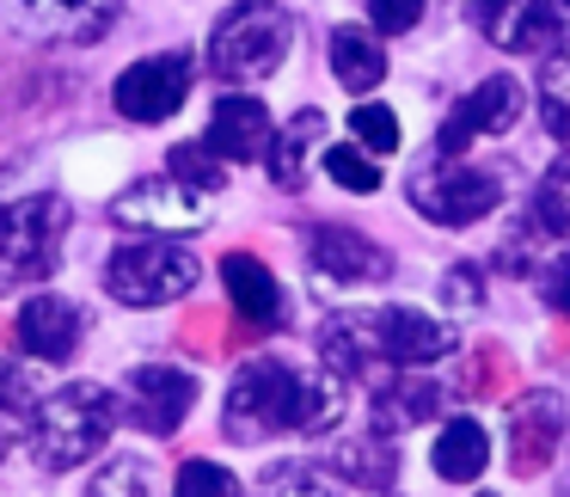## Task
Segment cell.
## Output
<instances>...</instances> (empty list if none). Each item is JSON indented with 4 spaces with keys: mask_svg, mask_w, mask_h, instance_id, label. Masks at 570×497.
Here are the masks:
<instances>
[{
    "mask_svg": "<svg viewBox=\"0 0 570 497\" xmlns=\"http://www.w3.org/2000/svg\"><path fill=\"white\" fill-rule=\"evenodd\" d=\"M558 430H564V406H558V393H528L515 406V418H509V436H515V467L533 472L552 460V442Z\"/></svg>",
    "mask_w": 570,
    "mask_h": 497,
    "instance_id": "19",
    "label": "cell"
},
{
    "mask_svg": "<svg viewBox=\"0 0 570 497\" xmlns=\"http://www.w3.org/2000/svg\"><path fill=\"white\" fill-rule=\"evenodd\" d=\"M111 222L136 227V234H154V240L197 234V227L215 222V191L190 185V178H173V173H154V178H136V185L117 191Z\"/></svg>",
    "mask_w": 570,
    "mask_h": 497,
    "instance_id": "7",
    "label": "cell"
},
{
    "mask_svg": "<svg viewBox=\"0 0 570 497\" xmlns=\"http://www.w3.org/2000/svg\"><path fill=\"white\" fill-rule=\"evenodd\" d=\"M111 430H117V393L99 381L56 387V393H43L38 406L26 411V423H19L26 448L38 455V467H50V472L87 467L92 455H105Z\"/></svg>",
    "mask_w": 570,
    "mask_h": 497,
    "instance_id": "3",
    "label": "cell"
},
{
    "mask_svg": "<svg viewBox=\"0 0 570 497\" xmlns=\"http://www.w3.org/2000/svg\"><path fill=\"white\" fill-rule=\"evenodd\" d=\"M307 264L320 276H332V283H386L393 276V259H386L381 240L356 234V227H313L307 240Z\"/></svg>",
    "mask_w": 570,
    "mask_h": 497,
    "instance_id": "14",
    "label": "cell"
},
{
    "mask_svg": "<svg viewBox=\"0 0 570 497\" xmlns=\"http://www.w3.org/2000/svg\"><path fill=\"white\" fill-rule=\"evenodd\" d=\"M344 418V387L320 362H288V357H252L227 381L222 399V430L227 442L258 448L276 436H320Z\"/></svg>",
    "mask_w": 570,
    "mask_h": 497,
    "instance_id": "1",
    "label": "cell"
},
{
    "mask_svg": "<svg viewBox=\"0 0 570 497\" xmlns=\"http://www.w3.org/2000/svg\"><path fill=\"white\" fill-rule=\"evenodd\" d=\"M117 7L124 0H0V19L38 43H87L117 19Z\"/></svg>",
    "mask_w": 570,
    "mask_h": 497,
    "instance_id": "12",
    "label": "cell"
},
{
    "mask_svg": "<svg viewBox=\"0 0 570 497\" xmlns=\"http://www.w3.org/2000/svg\"><path fill=\"white\" fill-rule=\"evenodd\" d=\"M430 467H435V479H448V485H472L491 467V436H484V423L479 418H448L442 436H435V448H430Z\"/></svg>",
    "mask_w": 570,
    "mask_h": 497,
    "instance_id": "17",
    "label": "cell"
},
{
    "mask_svg": "<svg viewBox=\"0 0 570 497\" xmlns=\"http://www.w3.org/2000/svg\"><path fill=\"white\" fill-rule=\"evenodd\" d=\"M442 411V387L435 381H386L381 399H374V423L381 430H405V423H423Z\"/></svg>",
    "mask_w": 570,
    "mask_h": 497,
    "instance_id": "22",
    "label": "cell"
},
{
    "mask_svg": "<svg viewBox=\"0 0 570 497\" xmlns=\"http://www.w3.org/2000/svg\"><path fill=\"white\" fill-rule=\"evenodd\" d=\"M533 227L552 240H570V148L546 166L540 191H533Z\"/></svg>",
    "mask_w": 570,
    "mask_h": 497,
    "instance_id": "24",
    "label": "cell"
},
{
    "mask_svg": "<svg viewBox=\"0 0 570 497\" xmlns=\"http://www.w3.org/2000/svg\"><path fill=\"white\" fill-rule=\"evenodd\" d=\"M325 472H332L337 485H368V491H386L393 472H399V455L386 442H344Z\"/></svg>",
    "mask_w": 570,
    "mask_h": 497,
    "instance_id": "23",
    "label": "cell"
},
{
    "mask_svg": "<svg viewBox=\"0 0 570 497\" xmlns=\"http://www.w3.org/2000/svg\"><path fill=\"white\" fill-rule=\"evenodd\" d=\"M87 338V313L80 301H62V295H31L19 301L13 313V344L26 350L31 362H68Z\"/></svg>",
    "mask_w": 570,
    "mask_h": 497,
    "instance_id": "13",
    "label": "cell"
},
{
    "mask_svg": "<svg viewBox=\"0 0 570 497\" xmlns=\"http://www.w3.org/2000/svg\"><path fill=\"white\" fill-rule=\"evenodd\" d=\"M166 173H173V178H190V185H203V191H222V166H215V154L197 148V142H185V148L166 154Z\"/></svg>",
    "mask_w": 570,
    "mask_h": 497,
    "instance_id": "30",
    "label": "cell"
},
{
    "mask_svg": "<svg viewBox=\"0 0 570 497\" xmlns=\"http://www.w3.org/2000/svg\"><path fill=\"white\" fill-rule=\"evenodd\" d=\"M405 197L435 227H472L503 203V178L484 173V166H466V160H430L423 173H411Z\"/></svg>",
    "mask_w": 570,
    "mask_h": 497,
    "instance_id": "8",
    "label": "cell"
},
{
    "mask_svg": "<svg viewBox=\"0 0 570 497\" xmlns=\"http://www.w3.org/2000/svg\"><path fill=\"white\" fill-rule=\"evenodd\" d=\"M417 19H423V0H368V26H374V38H399V31H417Z\"/></svg>",
    "mask_w": 570,
    "mask_h": 497,
    "instance_id": "31",
    "label": "cell"
},
{
    "mask_svg": "<svg viewBox=\"0 0 570 497\" xmlns=\"http://www.w3.org/2000/svg\"><path fill=\"white\" fill-rule=\"evenodd\" d=\"M288 43H295L288 7H276V0H234L209 31V68L227 87H258V80H271L283 68Z\"/></svg>",
    "mask_w": 570,
    "mask_h": 497,
    "instance_id": "4",
    "label": "cell"
},
{
    "mask_svg": "<svg viewBox=\"0 0 570 497\" xmlns=\"http://www.w3.org/2000/svg\"><path fill=\"white\" fill-rule=\"evenodd\" d=\"M197 406V374L178 362H141L117 387V418L136 423L141 436H178Z\"/></svg>",
    "mask_w": 570,
    "mask_h": 497,
    "instance_id": "9",
    "label": "cell"
},
{
    "mask_svg": "<svg viewBox=\"0 0 570 497\" xmlns=\"http://www.w3.org/2000/svg\"><path fill=\"white\" fill-rule=\"evenodd\" d=\"M460 332L423 308H350L320 325V369L325 374H362L374 362L386 369H430L454 357Z\"/></svg>",
    "mask_w": 570,
    "mask_h": 497,
    "instance_id": "2",
    "label": "cell"
},
{
    "mask_svg": "<svg viewBox=\"0 0 570 497\" xmlns=\"http://www.w3.org/2000/svg\"><path fill=\"white\" fill-rule=\"evenodd\" d=\"M258 497H344V485L325 467H276L271 479L258 485Z\"/></svg>",
    "mask_w": 570,
    "mask_h": 497,
    "instance_id": "28",
    "label": "cell"
},
{
    "mask_svg": "<svg viewBox=\"0 0 570 497\" xmlns=\"http://www.w3.org/2000/svg\"><path fill=\"white\" fill-rule=\"evenodd\" d=\"M75 227V209L50 191H26L0 209V295H26L62 264V240Z\"/></svg>",
    "mask_w": 570,
    "mask_h": 497,
    "instance_id": "5",
    "label": "cell"
},
{
    "mask_svg": "<svg viewBox=\"0 0 570 497\" xmlns=\"http://www.w3.org/2000/svg\"><path fill=\"white\" fill-rule=\"evenodd\" d=\"M222 283H227V301H234V313L246 325H264V332L283 325V283L264 271V259H252V252H227Z\"/></svg>",
    "mask_w": 570,
    "mask_h": 497,
    "instance_id": "16",
    "label": "cell"
},
{
    "mask_svg": "<svg viewBox=\"0 0 570 497\" xmlns=\"http://www.w3.org/2000/svg\"><path fill=\"white\" fill-rule=\"evenodd\" d=\"M521 111H528V92H521L515 75H491L479 80V87L466 92V99L454 105V111L442 117V129H435V160H460V154L472 148V142L484 136H509V129L521 124Z\"/></svg>",
    "mask_w": 570,
    "mask_h": 497,
    "instance_id": "10",
    "label": "cell"
},
{
    "mask_svg": "<svg viewBox=\"0 0 570 497\" xmlns=\"http://www.w3.org/2000/svg\"><path fill=\"white\" fill-rule=\"evenodd\" d=\"M271 136H276V124H271V111H264V99L227 92V99H215V111H209L203 148H209L215 160H264Z\"/></svg>",
    "mask_w": 570,
    "mask_h": 497,
    "instance_id": "15",
    "label": "cell"
},
{
    "mask_svg": "<svg viewBox=\"0 0 570 497\" xmlns=\"http://www.w3.org/2000/svg\"><path fill=\"white\" fill-rule=\"evenodd\" d=\"M190 75H197V68H190L185 50L129 62L124 75H117V87H111L117 117H129V124H166V117H178L185 99H190Z\"/></svg>",
    "mask_w": 570,
    "mask_h": 497,
    "instance_id": "11",
    "label": "cell"
},
{
    "mask_svg": "<svg viewBox=\"0 0 570 497\" xmlns=\"http://www.w3.org/2000/svg\"><path fill=\"white\" fill-rule=\"evenodd\" d=\"M332 80L344 92H356V99H368V92L386 80L381 38H374V31H362V26H337L332 31Z\"/></svg>",
    "mask_w": 570,
    "mask_h": 497,
    "instance_id": "18",
    "label": "cell"
},
{
    "mask_svg": "<svg viewBox=\"0 0 570 497\" xmlns=\"http://www.w3.org/2000/svg\"><path fill=\"white\" fill-rule=\"evenodd\" d=\"M13 197H26V185H19V173H0V209H7Z\"/></svg>",
    "mask_w": 570,
    "mask_h": 497,
    "instance_id": "33",
    "label": "cell"
},
{
    "mask_svg": "<svg viewBox=\"0 0 570 497\" xmlns=\"http://www.w3.org/2000/svg\"><path fill=\"white\" fill-rule=\"evenodd\" d=\"M540 295H546V308H552V313H564V320H570V252H564V259H552V264H546Z\"/></svg>",
    "mask_w": 570,
    "mask_h": 497,
    "instance_id": "32",
    "label": "cell"
},
{
    "mask_svg": "<svg viewBox=\"0 0 570 497\" xmlns=\"http://www.w3.org/2000/svg\"><path fill=\"white\" fill-rule=\"evenodd\" d=\"M173 497H246V491L222 460H185L173 479Z\"/></svg>",
    "mask_w": 570,
    "mask_h": 497,
    "instance_id": "29",
    "label": "cell"
},
{
    "mask_svg": "<svg viewBox=\"0 0 570 497\" xmlns=\"http://www.w3.org/2000/svg\"><path fill=\"white\" fill-rule=\"evenodd\" d=\"M7 448H13V423L0 418V460H7Z\"/></svg>",
    "mask_w": 570,
    "mask_h": 497,
    "instance_id": "34",
    "label": "cell"
},
{
    "mask_svg": "<svg viewBox=\"0 0 570 497\" xmlns=\"http://www.w3.org/2000/svg\"><path fill=\"white\" fill-rule=\"evenodd\" d=\"M325 136V117L320 111H295L288 117V129H276L271 148H264V166H271V178L283 191H301V178H307V148Z\"/></svg>",
    "mask_w": 570,
    "mask_h": 497,
    "instance_id": "20",
    "label": "cell"
},
{
    "mask_svg": "<svg viewBox=\"0 0 570 497\" xmlns=\"http://www.w3.org/2000/svg\"><path fill=\"white\" fill-rule=\"evenodd\" d=\"M197 276H203V264L178 240H136V246H117L105 259L99 283L117 308L148 313V308H166V301H185L197 289Z\"/></svg>",
    "mask_w": 570,
    "mask_h": 497,
    "instance_id": "6",
    "label": "cell"
},
{
    "mask_svg": "<svg viewBox=\"0 0 570 497\" xmlns=\"http://www.w3.org/2000/svg\"><path fill=\"white\" fill-rule=\"evenodd\" d=\"M350 136H356V148L368 154H393L399 148V117L386 111V105H374V99H362L356 111H350Z\"/></svg>",
    "mask_w": 570,
    "mask_h": 497,
    "instance_id": "27",
    "label": "cell"
},
{
    "mask_svg": "<svg viewBox=\"0 0 570 497\" xmlns=\"http://www.w3.org/2000/svg\"><path fill=\"white\" fill-rule=\"evenodd\" d=\"M479 497H497V491H479Z\"/></svg>",
    "mask_w": 570,
    "mask_h": 497,
    "instance_id": "35",
    "label": "cell"
},
{
    "mask_svg": "<svg viewBox=\"0 0 570 497\" xmlns=\"http://www.w3.org/2000/svg\"><path fill=\"white\" fill-rule=\"evenodd\" d=\"M540 124L558 142H570V38L540 50Z\"/></svg>",
    "mask_w": 570,
    "mask_h": 497,
    "instance_id": "21",
    "label": "cell"
},
{
    "mask_svg": "<svg viewBox=\"0 0 570 497\" xmlns=\"http://www.w3.org/2000/svg\"><path fill=\"white\" fill-rule=\"evenodd\" d=\"M320 160H325V178H332L337 191H350V197H374V191H381V166H374L356 142H332Z\"/></svg>",
    "mask_w": 570,
    "mask_h": 497,
    "instance_id": "25",
    "label": "cell"
},
{
    "mask_svg": "<svg viewBox=\"0 0 570 497\" xmlns=\"http://www.w3.org/2000/svg\"><path fill=\"white\" fill-rule=\"evenodd\" d=\"M148 491H154V467L141 455L105 460V467L92 472V485H87V497H148Z\"/></svg>",
    "mask_w": 570,
    "mask_h": 497,
    "instance_id": "26",
    "label": "cell"
}]
</instances>
